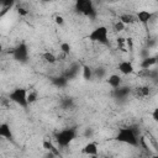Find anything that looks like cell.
Returning <instances> with one entry per match:
<instances>
[{
  "instance_id": "6da1fadb",
  "label": "cell",
  "mask_w": 158,
  "mask_h": 158,
  "mask_svg": "<svg viewBox=\"0 0 158 158\" xmlns=\"http://www.w3.org/2000/svg\"><path fill=\"white\" fill-rule=\"evenodd\" d=\"M115 141L132 147L139 146V137L132 127H120L115 136Z\"/></svg>"
},
{
  "instance_id": "7a4b0ae2",
  "label": "cell",
  "mask_w": 158,
  "mask_h": 158,
  "mask_svg": "<svg viewBox=\"0 0 158 158\" xmlns=\"http://www.w3.org/2000/svg\"><path fill=\"white\" fill-rule=\"evenodd\" d=\"M90 42H95V43H100V44H109V28L104 25H100L95 28H93L88 37H86Z\"/></svg>"
},
{
  "instance_id": "3957f363",
  "label": "cell",
  "mask_w": 158,
  "mask_h": 158,
  "mask_svg": "<svg viewBox=\"0 0 158 158\" xmlns=\"http://www.w3.org/2000/svg\"><path fill=\"white\" fill-rule=\"evenodd\" d=\"M27 95L28 90L25 88H15L9 93V100L16 105H19L22 109H26L28 106L27 101Z\"/></svg>"
},
{
  "instance_id": "277c9868",
  "label": "cell",
  "mask_w": 158,
  "mask_h": 158,
  "mask_svg": "<svg viewBox=\"0 0 158 158\" xmlns=\"http://www.w3.org/2000/svg\"><path fill=\"white\" fill-rule=\"evenodd\" d=\"M77 138V131L75 128H64L56 133V142L59 147H67L69 146L74 139Z\"/></svg>"
},
{
  "instance_id": "5b68a950",
  "label": "cell",
  "mask_w": 158,
  "mask_h": 158,
  "mask_svg": "<svg viewBox=\"0 0 158 158\" xmlns=\"http://www.w3.org/2000/svg\"><path fill=\"white\" fill-rule=\"evenodd\" d=\"M75 10L89 17H93L95 15V9L90 0H78L75 2Z\"/></svg>"
},
{
  "instance_id": "8992f818",
  "label": "cell",
  "mask_w": 158,
  "mask_h": 158,
  "mask_svg": "<svg viewBox=\"0 0 158 158\" xmlns=\"http://www.w3.org/2000/svg\"><path fill=\"white\" fill-rule=\"evenodd\" d=\"M98 152H99V146L95 141H89L86 142L83 148H81V153L88 156V157H91V156H98Z\"/></svg>"
},
{
  "instance_id": "52a82bcc",
  "label": "cell",
  "mask_w": 158,
  "mask_h": 158,
  "mask_svg": "<svg viewBox=\"0 0 158 158\" xmlns=\"http://www.w3.org/2000/svg\"><path fill=\"white\" fill-rule=\"evenodd\" d=\"M117 69L123 75H131L135 73V67L131 60H121L117 64Z\"/></svg>"
},
{
  "instance_id": "ba28073f",
  "label": "cell",
  "mask_w": 158,
  "mask_h": 158,
  "mask_svg": "<svg viewBox=\"0 0 158 158\" xmlns=\"http://www.w3.org/2000/svg\"><path fill=\"white\" fill-rule=\"evenodd\" d=\"M153 15H154V14H153L152 11H149V10H139V11H137V14H136V19H137V21L141 22L142 25H148V22L152 20Z\"/></svg>"
},
{
  "instance_id": "9c48e42d",
  "label": "cell",
  "mask_w": 158,
  "mask_h": 158,
  "mask_svg": "<svg viewBox=\"0 0 158 158\" xmlns=\"http://www.w3.org/2000/svg\"><path fill=\"white\" fill-rule=\"evenodd\" d=\"M27 47L25 46V44H20L17 48H15L14 49V52H12V54H14V57H15V59H17V60H21V62H25L26 59H27Z\"/></svg>"
},
{
  "instance_id": "30bf717a",
  "label": "cell",
  "mask_w": 158,
  "mask_h": 158,
  "mask_svg": "<svg viewBox=\"0 0 158 158\" xmlns=\"http://www.w3.org/2000/svg\"><path fill=\"white\" fill-rule=\"evenodd\" d=\"M106 83L109 84V86H111L114 90L121 88L122 85V78L118 74H111L106 78Z\"/></svg>"
},
{
  "instance_id": "8fae6325",
  "label": "cell",
  "mask_w": 158,
  "mask_h": 158,
  "mask_svg": "<svg viewBox=\"0 0 158 158\" xmlns=\"http://www.w3.org/2000/svg\"><path fill=\"white\" fill-rule=\"evenodd\" d=\"M0 137L9 139V141H12L14 136H12V131H11L9 123H6V122L0 123Z\"/></svg>"
},
{
  "instance_id": "7c38bea8",
  "label": "cell",
  "mask_w": 158,
  "mask_h": 158,
  "mask_svg": "<svg viewBox=\"0 0 158 158\" xmlns=\"http://www.w3.org/2000/svg\"><path fill=\"white\" fill-rule=\"evenodd\" d=\"M157 63H158V58H157V57H146V58H143L142 62H141V68H142L143 70H148V69H151L153 65H156Z\"/></svg>"
},
{
  "instance_id": "4fadbf2b",
  "label": "cell",
  "mask_w": 158,
  "mask_h": 158,
  "mask_svg": "<svg viewBox=\"0 0 158 158\" xmlns=\"http://www.w3.org/2000/svg\"><path fill=\"white\" fill-rule=\"evenodd\" d=\"M42 147H43V149H46L47 152H51V153H53V154H56V156L59 154V151L56 148V146L53 144V142H52L51 139H48V138H44V139H43Z\"/></svg>"
},
{
  "instance_id": "5bb4252c",
  "label": "cell",
  "mask_w": 158,
  "mask_h": 158,
  "mask_svg": "<svg viewBox=\"0 0 158 158\" xmlns=\"http://www.w3.org/2000/svg\"><path fill=\"white\" fill-rule=\"evenodd\" d=\"M118 21H121L123 25L128 26V25L135 23V22L137 21V19H136V16H135V15H132V14H122V15H120Z\"/></svg>"
},
{
  "instance_id": "9a60e30c",
  "label": "cell",
  "mask_w": 158,
  "mask_h": 158,
  "mask_svg": "<svg viewBox=\"0 0 158 158\" xmlns=\"http://www.w3.org/2000/svg\"><path fill=\"white\" fill-rule=\"evenodd\" d=\"M42 59H43L46 63H48V64H54V63L58 60V57H57L54 53H52V52H49V51H46V52L42 53Z\"/></svg>"
},
{
  "instance_id": "2e32d148",
  "label": "cell",
  "mask_w": 158,
  "mask_h": 158,
  "mask_svg": "<svg viewBox=\"0 0 158 158\" xmlns=\"http://www.w3.org/2000/svg\"><path fill=\"white\" fill-rule=\"evenodd\" d=\"M81 72H83V78L85 80H91L94 77V70L91 69V67L89 65H83L81 67Z\"/></svg>"
},
{
  "instance_id": "e0dca14e",
  "label": "cell",
  "mask_w": 158,
  "mask_h": 158,
  "mask_svg": "<svg viewBox=\"0 0 158 158\" xmlns=\"http://www.w3.org/2000/svg\"><path fill=\"white\" fill-rule=\"evenodd\" d=\"M116 43H117V48H118V51H120V52H122V53L128 52V51H127V46H126V38H125V37L118 36V37L116 38Z\"/></svg>"
},
{
  "instance_id": "ac0fdd59",
  "label": "cell",
  "mask_w": 158,
  "mask_h": 158,
  "mask_svg": "<svg viewBox=\"0 0 158 158\" xmlns=\"http://www.w3.org/2000/svg\"><path fill=\"white\" fill-rule=\"evenodd\" d=\"M136 94L139 96V98H146L151 94V89L148 86H138L136 89Z\"/></svg>"
},
{
  "instance_id": "d6986e66",
  "label": "cell",
  "mask_w": 158,
  "mask_h": 158,
  "mask_svg": "<svg viewBox=\"0 0 158 158\" xmlns=\"http://www.w3.org/2000/svg\"><path fill=\"white\" fill-rule=\"evenodd\" d=\"M70 49H72V46H70L68 42H62L60 46H59V51H60V53H64L65 56H69Z\"/></svg>"
},
{
  "instance_id": "ffe728a7",
  "label": "cell",
  "mask_w": 158,
  "mask_h": 158,
  "mask_svg": "<svg viewBox=\"0 0 158 158\" xmlns=\"http://www.w3.org/2000/svg\"><path fill=\"white\" fill-rule=\"evenodd\" d=\"M37 99H38V94H37V91H35V90H30V91H28V95H27L28 105H31V104L36 102V101H37Z\"/></svg>"
},
{
  "instance_id": "44dd1931",
  "label": "cell",
  "mask_w": 158,
  "mask_h": 158,
  "mask_svg": "<svg viewBox=\"0 0 158 158\" xmlns=\"http://www.w3.org/2000/svg\"><path fill=\"white\" fill-rule=\"evenodd\" d=\"M115 93H116V95L118 96V98H123V96H126L128 93H130V89L128 88H118V89H116L115 90Z\"/></svg>"
},
{
  "instance_id": "7402d4cb",
  "label": "cell",
  "mask_w": 158,
  "mask_h": 158,
  "mask_svg": "<svg viewBox=\"0 0 158 158\" xmlns=\"http://www.w3.org/2000/svg\"><path fill=\"white\" fill-rule=\"evenodd\" d=\"M139 146H142L143 148H144V151H147V152H151V147H149V144L147 143V138L144 137V136H141L139 137Z\"/></svg>"
},
{
  "instance_id": "603a6c76",
  "label": "cell",
  "mask_w": 158,
  "mask_h": 158,
  "mask_svg": "<svg viewBox=\"0 0 158 158\" xmlns=\"http://www.w3.org/2000/svg\"><path fill=\"white\" fill-rule=\"evenodd\" d=\"M125 28H126V25H123V23H122L121 21H118V20H117V22H115V25H114V30H115L116 32H118V33L122 32Z\"/></svg>"
},
{
  "instance_id": "cb8c5ba5",
  "label": "cell",
  "mask_w": 158,
  "mask_h": 158,
  "mask_svg": "<svg viewBox=\"0 0 158 158\" xmlns=\"http://www.w3.org/2000/svg\"><path fill=\"white\" fill-rule=\"evenodd\" d=\"M54 22L58 25V26H63L64 25V17L62 16V15H59V14H57L56 16H54Z\"/></svg>"
},
{
  "instance_id": "d4e9b609",
  "label": "cell",
  "mask_w": 158,
  "mask_h": 158,
  "mask_svg": "<svg viewBox=\"0 0 158 158\" xmlns=\"http://www.w3.org/2000/svg\"><path fill=\"white\" fill-rule=\"evenodd\" d=\"M53 83L57 85V86H63V85H65V83H67V79L65 78H56L54 80H53Z\"/></svg>"
},
{
  "instance_id": "484cf974",
  "label": "cell",
  "mask_w": 158,
  "mask_h": 158,
  "mask_svg": "<svg viewBox=\"0 0 158 158\" xmlns=\"http://www.w3.org/2000/svg\"><path fill=\"white\" fill-rule=\"evenodd\" d=\"M126 46H127V51H130V52L133 51V40L131 37L126 38Z\"/></svg>"
},
{
  "instance_id": "4316f807",
  "label": "cell",
  "mask_w": 158,
  "mask_h": 158,
  "mask_svg": "<svg viewBox=\"0 0 158 158\" xmlns=\"http://www.w3.org/2000/svg\"><path fill=\"white\" fill-rule=\"evenodd\" d=\"M151 117H152V120H153L156 123H158V107H154V109H153V111H152V114H151Z\"/></svg>"
},
{
  "instance_id": "83f0119b",
  "label": "cell",
  "mask_w": 158,
  "mask_h": 158,
  "mask_svg": "<svg viewBox=\"0 0 158 158\" xmlns=\"http://www.w3.org/2000/svg\"><path fill=\"white\" fill-rule=\"evenodd\" d=\"M17 12H19L20 16H26L28 14V11L26 9H23V7H17Z\"/></svg>"
},
{
  "instance_id": "f1b7e54d",
  "label": "cell",
  "mask_w": 158,
  "mask_h": 158,
  "mask_svg": "<svg viewBox=\"0 0 158 158\" xmlns=\"http://www.w3.org/2000/svg\"><path fill=\"white\" fill-rule=\"evenodd\" d=\"M149 158H158V154H153L152 157H149Z\"/></svg>"
},
{
  "instance_id": "f546056e",
  "label": "cell",
  "mask_w": 158,
  "mask_h": 158,
  "mask_svg": "<svg viewBox=\"0 0 158 158\" xmlns=\"http://www.w3.org/2000/svg\"><path fill=\"white\" fill-rule=\"evenodd\" d=\"M90 158H100V157H98V156H91Z\"/></svg>"
},
{
  "instance_id": "4dcf8cb0",
  "label": "cell",
  "mask_w": 158,
  "mask_h": 158,
  "mask_svg": "<svg viewBox=\"0 0 158 158\" xmlns=\"http://www.w3.org/2000/svg\"><path fill=\"white\" fill-rule=\"evenodd\" d=\"M102 158H110V157H102Z\"/></svg>"
}]
</instances>
